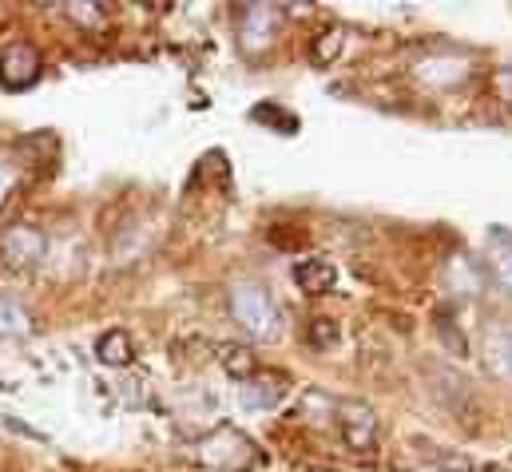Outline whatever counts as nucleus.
Returning a JSON list of instances; mask_svg holds the SVG:
<instances>
[{
    "label": "nucleus",
    "mask_w": 512,
    "mask_h": 472,
    "mask_svg": "<svg viewBox=\"0 0 512 472\" xmlns=\"http://www.w3.org/2000/svg\"><path fill=\"white\" fill-rule=\"evenodd\" d=\"M199 461L219 472H251L258 453L239 429H215L211 437L199 441Z\"/></svg>",
    "instance_id": "obj_1"
},
{
    "label": "nucleus",
    "mask_w": 512,
    "mask_h": 472,
    "mask_svg": "<svg viewBox=\"0 0 512 472\" xmlns=\"http://www.w3.org/2000/svg\"><path fill=\"white\" fill-rule=\"evenodd\" d=\"M231 310L255 338H274L278 334V310H274V302L262 286H235Z\"/></svg>",
    "instance_id": "obj_2"
},
{
    "label": "nucleus",
    "mask_w": 512,
    "mask_h": 472,
    "mask_svg": "<svg viewBox=\"0 0 512 472\" xmlns=\"http://www.w3.org/2000/svg\"><path fill=\"white\" fill-rule=\"evenodd\" d=\"M36 76H40V52L32 44H24V40L4 44V52H0V84L8 92H24L28 84H36Z\"/></svg>",
    "instance_id": "obj_3"
},
{
    "label": "nucleus",
    "mask_w": 512,
    "mask_h": 472,
    "mask_svg": "<svg viewBox=\"0 0 512 472\" xmlns=\"http://www.w3.org/2000/svg\"><path fill=\"white\" fill-rule=\"evenodd\" d=\"M338 421H342V437L354 453H374L378 445V413L366 405V401H346L338 409Z\"/></svg>",
    "instance_id": "obj_4"
},
{
    "label": "nucleus",
    "mask_w": 512,
    "mask_h": 472,
    "mask_svg": "<svg viewBox=\"0 0 512 472\" xmlns=\"http://www.w3.org/2000/svg\"><path fill=\"white\" fill-rule=\"evenodd\" d=\"M44 235L36 231V227H28V223H16V227H8L4 235H0V254H4V262L12 266V270H24V266H36L40 258H44Z\"/></svg>",
    "instance_id": "obj_5"
},
{
    "label": "nucleus",
    "mask_w": 512,
    "mask_h": 472,
    "mask_svg": "<svg viewBox=\"0 0 512 472\" xmlns=\"http://www.w3.org/2000/svg\"><path fill=\"white\" fill-rule=\"evenodd\" d=\"M290 393V377L282 369H255V377L243 381V405L247 409H274Z\"/></svg>",
    "instance_id": "obj_6"
},
{
    "label": "nucleus",
    "mask_w": 512,
    "mask_h": 472,
    "mask_svg": "<svg viewBox=\"0 0 512 472\" xmlns=\"http://www.w3.org/2000/svg\"><path fill=\"white\" fill-rule=\"evenodd\" d=\"M294 282L306 294H330L338 282V270L326 258H302V262H294Z\"/></svg>",
    "instance_id": "obj_7"
},
{
    "label": "nucleus",
    "mask_w": 512,
    "mask_h": 472,
    "mask_svg": "<svg viewBox=\"0 0 512 472\" xmlns=\"http://www.w3.org/2000/svg\"><path fill=\"white\" fill-rule=\"evenodd\" d=\"M96 357H100L104 365H120V369H128L131 357H135V346H131L128 330H108V334H100Z\"/></svg>",
    "instance_id": "obj_8"
},
{
    "label": "nucleus",
    "mask_w": 512,
    "mask_h": 472,
    "mask_svg": "<svg viewBox=\"0 0 512 472\" xmlns=\"http://www.w3.org/2000/svg\"><path fill=\"white\" fill-rule=\"evenodd\" d=\"M219 365L235 377V381H247V377H255L258 361H255V350L251 346H235V342H227L223 350H219Z\"/></svg>",
    "instance_id": "obj_9"
},
{
    "label": "nucleus",
    "mask_w": 512,
    "mask_h": 472,
    "mask_svg": "<svg viewBox=\"0 0 512 472\" xmlns=\"http://www.w3.org/2000/svg\"><path fill=\"white\" fill-rule=\"evenodd\" d=\"M302 338H306V346H310V350H318V354H330V350L338 346L342 330H338V322H334V318H310Z\"/></svg>",
    "instance_id": "obj_10"
},
{
    "label": "nucleus",
    "mask_w": 512,
    "mask_h": 472,
    "mask_svg": "<svg viewBox=\"0 0 512 472\" xmlns=\"http://www.w3.org/2000/svg\"><path fill=\"white\" fill-rule=\"evenodd\" d=\"M32 330V318L16 302H0V338H24Z\"/></svg>",
    "instance_id": "obj_11"
},
{
    "label": "nucleus",
    "mask_w": 512,
    "mask_h": 472,
    "mask_svg": "<svg viewBox=\"0 0 512 472\" xmlns=\"http://www.w3.org/2000/svg\"><path fill=\"white\" fill-rule=\"evenodd\" d=\"M342 44H346L342 28H330V32L322 36V44H314V64H330V60H338Z\"/></svg>",
    "instance_id": "obj_12"
},
{
    "label": "nucleus",
    "mask_w": 512,
    "mask_h": 472,
    "mask_svg": "<svg viewBox=\"0 0 512 472\" xmlns=\"http://www.w3.org/2000/svg\"><path fill=\"white\" fill-rule=\"evenodd\" d=\"M251 116H255L258 123H274L278 131H294V127H298V119L286 116V112H278L274 104H262V108H255V112H251Z\"/></svg>",
    "instance_id": "obj_13"
},
{
    "label": "nucleus",
    "mask_w": 512,
    "mask_h": 472,
    "mask_svg": "<svg viewBox=\"0 0 512 472\" xmlns=\"http://www.w3.org/2000/svg\"><path fill=\"white\" fill-rule=\"evenodd\" d=\"M437 330H441V342H449V350H453V354H457V357L469 354V342L461 338V330H457L449 318H441V326H437Z\"/></svg>",
    "instance_id": "obj_14"
},
{
    "label": "nucleus",
    "mask_w": 512,
    "mask_h": 472,
    "mask_svg": "<svg viewBox=\"0 0 512 472\" xmlns=\"http://www.w3.org/2000/svg\"><path fill=\"white\" fill-rule=\"evenodd\" d=\"M16 179H20V175H16V167H12V163H0V203H4L8 195H12Z\"/></svg>",
    "instance_id": "obj_15"
},
{
    "label": "nucleus",
    "mask_w": 512,
    "mask_h": 472,
    "mask_svg": "<svg viewBox=\"0 0 512 472\" xmlns=\"http://www.w3.org/2000/svg\"><path fill=\"white\" fill-rule=\"evenodd\" d=\"M437 469L441 472H473V465L465 457H437Z\"/></svg>",
    "instance_id": "obj_16"
},
{
    "label": "nucleus",
    "mask_w": 512,
    "mask_h": 472,
    "mask_svg": "<svg viewBox=\"0 0 512 472\" xmlns=\"http://www.w3.org/2000/svg\"><path fill=\"white\" fill-rule=\"evenodd\" d=\"M68 16H72V20H84V24H92V28L100 24V8H76V4H72Z\"/></svg>",
    "instance_id": "obj_17"
},
{
    "label": "nucleus",
    "mask_w": 512,
    "mask_h": 472,
    "mask_svg": "<svg viewBox=\"0 0 512 472\" xmlns=\"http://www.w3.org/2000/svg\"><path fill=\"white\" fill-rule=\"evenodd\" d=\"M310 472H334V469H310Z\"/></svg>",
    "instance_id": "obj_18"
},
{
    "label": "nucleus",
    "mask_w": 512,
    "mask_h": 472,
    "mask_svg": "<svg viewBox=\"0 0 512 472\" xmlns=\"http://www.w3.org/2000/svg\"><path fill=\"white\" fill-rule=\"evenodd\" d=\"M489 472H505V469H489Z\"/></svg>",
    "instance_id": "obj_19"
}]
</instances>
